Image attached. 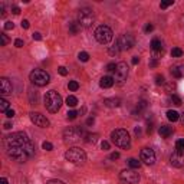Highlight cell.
Returning <instances> with one entry per match:
<instances>
[{
  "instance_id": "1",
  "label": "cell",
  "mask_w": 184,
  "mask_h": 184,
  "mask_svg": "<svg viewBox=\"0 0 184 184\" xmlns=\"http://www.w3.org/2000/svg\"><path fill=\"white\" fill-rule=\"evenodd\" d=\"M4 145L9 157L17 163H24L29 157L35 154V145L24 133H13L6 137Z\"/></svg>"
},
{
  "instance_id": "2",
  "label": "cell",
  "mask_w": 184,
  "mask_h": 184,
  "mask_svg": "<svg viewBox=\"0 0 184 184\" xmlns=\"http://www.w3.org/2000/svg\"><path fill=\"white\" fill-rule=\"evenodd\" d=\"M45 106L49 112H58L62 106V96L56 91H49L45 95Z\"/></svg>"
},
{
  "instance_id": "3",
  "label": "cell",
  "mask_w": 184,
  "mask_h": 184,
  "mask_svg": "<svg viewBox=\"0 0 184 184\" xmlns=\"http://www.w3.org/2000/svg\"><path fill=\"white\" fill-rule=\"evenodd\" d=\"M111 138H112V143L116 147H119V148H128L131 144L130 134H128L127 130H122V128H118V130L112 131L111 133Z\"/></svg>"
},
{
  "instance_id": "4",
  "label": "cell",
  "mask_w": 184,
  "mask_h": 184,
  "mask_svg": "<svg viewBox=\"0 0 184 184\" xmlns=\"http://www.w3.org/2000/svg\"><path fill=\"white\" fill-rule=\"evenodd\" d=\"M65 158L72 164H82L86 161V154L84 150L78 148V147H73L65 153Z\"/></svg>"
},
{
  "instance_id": "5",
  "label": "cell",
  "mask_w": 184,
  "mask_h": 184,
  "mask_svg": "<svg viewBox=\"0 0 184 184\" xmlns=\"http://www.w3.org/2000/svg\"><path fill=\"white\" fill-rule=\"evenodd\" d=\"M29 78H30L32 84H35V85H38V86L48 85L49 81H51L49 73L46 71H43V69H35V71H32Z\"/></svg>"
},
{
  "instance_id": "6",
  "label": "cell",
  "mask_w": 184,
  "mask_h": 184,
  "mask_svg": "<svg viewBox=\"0 0 184 184\" xmlns=\"http://www.w3.org/2000/svg\"><path fill=\"white\" fill-rule=\"evenodd\" d=\"M94 20H95V14L91 9L85 7V9H81L78 13V23L79 26L84 27H91L94 24Z\"/></svg>"
},
{
  "instance_id": "7",
  "label": "cell",
  "mask_w": 184,
  "mask_h": 184,
  "mask_svg": "<svg viewBox=\"0 0 184 184\" xmlns=\"http://www.w3.org/2000/svg\"><path fill=\"white\" fill-rule=\"evenodd\" d=\"M95 38L99 43H102V45L109 43V42L112 41V30H111V27L105 26V24L98 26L95 30Z\"/></svg>"
},
{
  "instance_id": "8",
  "label": "cell",
  "mask_w": 184,
  "mask_h": 184,
  "mask_svg": "<svg viewBox=\"0 0 184 184\" xmlns=\"http://www.w3.org/2000/svg\"><path fill=\"white\" fill-rule=\"evenodd\" d=\"M84 133L79 127H69L63 131V138H65L66 143H78L82 138Z\"/></svg>"
},
{
  "instance_id": "9",
  "label": "cell",
  "mask_w": 184,
  "mask_h": 184,
  "mask_svg": "<svg viewBox=\"0 0 184 184\" xmlns=\"http://www.w3.org/2000/svg\"><path fill=\"white\" fill-rule=\"evenodd\" d=\"M127 76H128V65H127L125 62H119V63H116L114 81L118 82V84H122V82L127 79Z\"/></svg>"
},
{
  "instance_id": "10",
  "label": "cell",
  "mask_w": 184,
  "mask_h": 184,
  "mask_svg": "<svg viewBox=\"0 0 184 184\" xmlns=\"http://www.w3.org/2000/svg\"><path fill=\"white\" fill-rule=\"evenodd\" d=\"M119 178L124 181V183L128 184H138L140 183V174L135 173L134 170H124L119 173Z\"/></svg>"
},
{
  "instance_id": "11",
  "label": "cell",
  "mask_w": 184,
  "mask_h": 184,
  "mask_svg": "<svg viewBox=\"0 0 184 184\" xmlns=\"http://www.w3.org/2000/svg\"><path fill=\"white\" fill-rule=\"evenodd\" d=\"M116 45L121 51H130L134 46V38L131 35H121L116 41Z\"/></svg>"
},
{
  "instance_id": "12",
  "label": "cell",
  "mask_w": 184,
  "mask_h": 184,
  "mask_svg": "<svg viewBox=\"0 0 184 184\" xmlns=\"http://www.w3.org/2000/svg\"><path fill=\"white\" fill-rule=\"evenodd\" d=\"M140 157H141V161L147 164V165H153L155 163V153H154L151 148H143L140 153Z\"/></svg>"
},
{
  "instance_id": "13",
  "label": "cell",
  "mask_w": 184,
  "mask_h": 184,
  "mask_svg": "<svg viewBox=\"0 0 184 184\" xmlns=\"http://www.w3.org/2000/svg\"><path fill=\"white\" fill-rule=\"evenodd\" d=\"M30 121L35 124V125L42 127V128H46V127H49V119L46 118L45 115L39 114V112H30Z\"/></svg>"
},
{
  "instance_id": "14",
  "label": "cell",
  "mask_w": 184,
  "mask_h": 184,
  "mask_svg": "<svg viewBox=\"0 0 184 184\" xmlns=\"http://www.w3.org/2000/svg\"><path fill=\"white\" fill-rule=\"evenodd\" d=\"M170 163L173 167H177V168L183 167L184 165V153L183 151H177V150L174 151L170 157Z\"/></svg>"
},
{
  "instance_id": "15",
  "label": "cell",
  "mask_w": 184,
  "mask_h": 184,
  "mask_svg": "<svg viewBox=\"0 0 184 184\" xmlns=\"http://www.w3.org/2000/svg\"><path fill=\"white\" fill-rule=\"evenodd\" d=\"M0 92H2V95H9V94H12V84L7 78L0 79Z\"/></svg>"
},
{
  "instance_id": "16",
  "label": "cell",
  "mask_w": 184,
  "mask_h": 184,
  "mask_svg": "<svg viewBox=\"0 0 184 184\" xmlns=\"http://www.w3.org/2000/svg\"><path fill=\"white\" fill-rule=\"evenodd\" d=\"M114 82L115 81H114L112 76H104L99 81V85H101V88H111L114 85Z\"/></svg>"
},
{
  "instance_id": "17",
  "label": "cell",
  "mask_w": 184,
  "mask_h": 184,
  "mask_svg": "<svg viewBox=\"0 0 184 184\" xmlns=\"http://www.w3.org/2000/svg\"><path fill=\"white\" fill-rule=\"evenodd\" d=\"M104 104H105L108 108H116V106L121 105V99H118V98H106V99H104Z\"/></svg>"
},
{
  "instance_id": "18",
  "label": "cell",
  "mask_w": 184,
  "mask_h": 184,
  "mask_svg": "<svg viewBox=\"0 0 184 184\" xmlns=\"http://www.w3.org/2000/svg\"><path fill=\"white\" fill-rule=\"evenodd\" d=\"M171 73H173V76H176V78H183L184 76V65H177V66H174V68H171Z\"/></svg>"
},
{
  "instance_id": "19",
  "label": "cell",
  "mask_w": 184,
  "mask_h": 184,
  "mask_svg": "<svg viewBox=\"0 0 184 184\" xmlns=\"http://www.w3.org/2000/svg\"><path fill=\"white\" fill-rule=\"evenodd\" d=\"M150 46H151V51L153 52H163V43H161L160 39H153Z\"/></svg>"
},
{
  "instance_id": "20",
  "label": "cell",
  "mask_w": 184,
  "mask_h": 184,
  "mask_svg": "<svg viewBox=\"0 0 184 184\" xmlns=\"http://www.w3.org/2000/svg\"><path fill=\"white\" fill-rule=\"evenodd\" d=\"M158 133H160V135L163 137V138H168V137L173 134V130H171V127L161 125V127H160V130H158Z\"/></svg>"
},
{
  "instance_id": "21",
  "label": "cell",
  "mask_w": 184,
  "mask_h": 184,
  "mask_svg": "<svg viewBox=\"0 0 184 184\" xmlns=\"http://www.w3.org/2000/svg\"><path fill=\"white\" fill-rule=\"evenodd\" d=\"M79 29H81V26H79L78 22H72V23H69V35H76L79 32Z\"/></svg>"
},
{
  "instance_id": "22",
  "label": "cell",
  "mask_w": 184,
  "mask_h": 184,
  "mask_svg": "<svg viewBox=\"0 0 184 184\" xmlns=\"http://www.w3.org/2000/svg\"><path fill=\"white\" fill-rule=\"evenodd\" d=\"M147 108V101H140V102L137 104V108L135 111H134V115H137V114H141V111H144V109Z\"/></svg>"
},
{
  "instance_id": "23",
  "label": "cell",
  "mask_w": 184,
  "mask_h": 184,
  "mask_svg": "<svg viewBox=\"0 0 184 184\" xmlns=\"http://www.w3.org/2000/svg\"><path fill=\"white\" fill-rule=\"evenodd\" d=\"M167 118L170 119V121H173V122H176L178 118H180V114L177 112V111H167Z\"/></svg>"
},
{
  "instance_id": "24",
  "label": "cell",
  "mask_w": 184,
  "mask_h": 184,
  "mask_svg": "<svg viewBox=\"0 0 184 184\" xmlns=\"http://www.w3.org/2000/svg\"><path fill=\"white\" fill-rule=\"evenodd\" d=\"M66 105L68 106H76L78 105V98L73 95H69L68 98H66Z\"/></svg>"
},
{
  "instance_id": "25",
  "label": "cell",
  "mask_w": 184,
  "mask_h": 184,
  "mask_svg": "<svg viewBox=\"0 0 184 184\" xmlns=\"http://www.w3.org/2000/svg\"><path fill=\"white\" fill-rule=\"evenodd\" d=\"M86 138H85V141L88 144H94V143H96V140H98V135H96V134H86Z\"/></svg>"
},
{
  "instance_id": "26",
  "label": "cell",
  "mask_w": 184,
  "mask_h": 184,
  "mask_svg": "<svg viewBox=\"0 0 184 184\" xmlns=\"http://www.w3.org/2000/svg\"><path fill=\"white\" fill-rule=\"evenodd\" d=\"M128 165H130L131 168H140L141 163L138 160H135V158H130V160H128Z\"/></svg>"
},
{
  "instance_id": "27",
  "label": "cell",
  "mask_w": 184,
  "mask_h": 184,
  "mask_svg": "<svg viewBox=\"0 0 184 184\" xmlns=\"http://www.w3.org/2000/svg\"><path fill=\"white\" fill-rule=\"evenodd\" d=\"M7 109H9V102H7L6 99H0V111H2V112H4L6 114V111Z\"/></svg>"
},
{
  "instance_id": "28",
  "label": "cell",
  "mask_w": 184,
  "mask_h": 184,
  "mask_svg": "<svg viewBox=\"0 0 184 184\" xmlns=\"http://www.w3.org/2000/svg\"><path fill=\"white\" fill-rule=\"evenodd\" d=\"M119 52H121V49L118 48V45H114V46H111V48H109L108 53L111 55V56H114V55H118Z\"/></svg>"
},
{
  "instance_id": "29",
  "label": "cell",
  "mask_w": 184,
  "mask_h": 184,
  "mask_svg": "<svg viewBox=\"0 0 184 184\" xmlns=\"http://www.w3.org/2000/svg\"><path fill=\"white\" fill-rule=\"evenodd\" d=\"M171 56H173V58H180V56H183V51H181L180 48H174L173 51H171Z\"/></svg>"
},
{
  "instance_id": "30",
  "label": "cell",
  "mask_w": 184,
  "mask_h": 184,
  "mask_svg": "<svg viewBox=\"0 0 184 184\" xmlns=\"http://www.w3.org/2000/svg\"><path fill=\"white\" fill-rule=\"evenodd\" d=\"M170 101L174 104V105H177V106L181 105V98H180V96H177V95H171Z\"/></svg>"
},
{
  "instance_id": "31",
  "label": "cell",
  "mask_w": 184,
  "mask_h": 184,
  "mask_svg": "<svg viewBox=\"0 0 184 184\" xmlns=\"http://www.w3.org/2000/svg\"><path fill=\"white\" fill-rule=\"evenodd\" d=\"M78 58H79V61H82V62H88L89 61V55L86 53V52H79Z\"/></svg>"
},
{
  "instance_id": "32",
  "label": "cell",
  "mask_w": 184,
  "mask_h": 184,
  "mask_svg": "<svg viewBox=\"0 0 184 184\" xmlns=\"http://www.w3.org/2000/svg\"><path fill=\"white\" fill-rule=\"evenodd\" d=\"M68 88L71 89V91H78V89H79V84L76 81H71V82H69V85H68Z\"/></svg>"
},
{
  "instance_id": "33",
  "label": "cell",
  "mask_w": 184,
  "mask_h": 184,
  "mask_svg": "<svg viewBox=\"0 0 184 184\" xmlns=\"http://www.w3.org/2000/svg\"><path fill=\"white\" fill-rule=\"evenodd\" d=\"M176 150L177 151H184V138H181V140H178L177 143H176Z\"/></svg>"
},
{
  "instance_id": "34",
  "label": "cell",
  "mask_w": 184,
  "mask_h": 184,
  "mask_svg": "<svg viewBox=\"0 0 184 184\" xmlns=\"http://www.w3.org/2000/svg\"><path fill=\"white\" fill-rule=\"evenodd\" d=\"M42 147H43V150H46V151H52V150H53V145H52L49 141H45V143L42 144Z\"/></svg>"
},
{
  "instance_id": "35",
  "label": "cell",
  "mask_w": 184,
  "mask_h": 184,
  "mask_svg": "<svg viewBox=\"0 0 184 184\" xmlns=\"http://www.w3.org/2000/svg\"><path fill=\"white\" fill-rule=\"evenodd\" d=\"M0 38H2V46H6V45L9 43V38L6 36V33H2Z\"/></svg>"
},
{
  "instance_id": "36",
  "label": "cell",
  "mask_w": 184,
  "mask_h": 184,
  "mask_svg": "<svg viewBox=\"0 0 184 184\" xmlns=\"http://www.w3.org/2000/svg\"><path fill=\"white\" fill-rule=\"evenodd\" d=\"M173 3H174L173 0H168V2H161L160 7H161V9H167V7H168V6H171Z\"/></svg>"
},
{
  "instance_id": "37",
  "label": "cell",
  "mask_w": 184,
  "mask_h": 184,
  "mask_svg": "<svg viewBox=\"0 0 184 184\" xmlns=\"http://www.w3.org/2000/svg\"><path fill=\"white\" fill-rule=\"evenodd\" d=\"M66 115H68V119H75L76 116H78V112H76V111H69L68 114H66Z\"/></svg>"
},
{
  "instance_id": "38",
  "label": "cell",
  "mask_w": 184,
  "mask_h": 184,
  "mask_svg": "<svg viewBox=\"0 0 184 184\" xmlns=\"http://www.w3.org/2000/svg\"><path fill=\"white\" fill-rule=\"evenodd\" d=\"M155 84H157V85H163V84H164V76L163 75H157V76H155Z\"/></svg>"
},
{
  "instance_id": "39",
  "label": "cell",
  "mask_w": 184,
  "mask_h": 184,
  "mask_svg": "<svg viewBox=\"0 0 184 184\" xmlns=\"http://www.w3.org/2000/svg\"><path fill=\"white\" fill-rule=\"evenodd\" d=\"M106 71H108V72H115V69H116V65H115V63H108V65H106Z\"/></svg>"
},
{
  "instance_id": "40",
  "label": "cell",
  "mask_w": 184,
  "mask_h": 184,
  "mask_svg": "<svg viewBox=\"0 0 184 184\" xmlns=\"http://www.w3.org/2000/svg\"><path fill=\"white\" fill-rule=\"evenodd\" d=\"M58 71H59V73H61L62 76H66V75H68V71H66L65 66H59Z\"/></svg>"
},
{
  "instance_id": "41",
  "label": "cell",
  "mask_w": 184,
  "mask_h": 184,
  "mask_svg": "<svg viewBox=\"0 0 184 184\" xmlns=\"http://www.w3.org/2000/svg\"><path fill=\"white\" fill-rule=\"evenodd\" d=\"M14 46H16V48H22V46H23V41H22V39H16V41H14Z\"/></svg>"
},
{
  "instance_id": "42",
  "label": "cell",
  "mask_w": 184,
  "mask_h": 184,
  "mask_svg": "<svg viewBox=\"0 0 184 184\" xmlns=\"http://www.w3.org/2000/svg\"><path fill=\"white\" fill-rule=\"evenodd\" d=\"M13 27H14V24L12 23V22H6V24H4V29H6V30H10Z\"/></svg>"
},
{
  "instance_id": "43",
  "label": "cell",
  "mask_w": 184,
  "mask_h": 184,
  "mask_svg": "<svg viewBox=\"0 0 184 184\" xmlns=\"http://www.w3.org/2000/svg\"><path fill=\"white\" fill-rule=\"evenodd\" d=\"M101 148H102L104 151L109 150V143H106V141H102V144H101Z\"/></svg>"
},
{
  "instance_id": "44",
  "label": "cell",
  "mask_w": 184,
  "mask_h": 184,
  "mask_svg": "<svg viewBox=\"0 0 184 184\" xmlns=\"http://www.w3.org/2000/svg\"><path fill=\"white\" fill-rule=\"evenodd\" d=\"M6 116H7V118H13V116H14V111H13V109H7V111H6Z\"/></svg>"
},
{
  "instance_id": "45",
  "label": "cell",
  "mask_w": 184,
  "mask_h": 184,
  "mask_svg": "<svg viewBox=\"0 0 184 184\" xmlns=\"http://www.w3.org/2000/svg\"><path fill=\"white\" fill-rule=\"evenodd\" d=\"M109 158H111V160H118V158H119V153H116V151H115V153H112L111 155H109Z\"/></svg>"
},
{
  "instance_id": "46",
  "label": "cell",
  "mask_w": 184,
  "mask_h": 184,
  "mask_svg": "<svg viewBox=\"0 0 184 184\" xmlns=\"http://www.w3.org/2000/svg\"><path fill=\"white\" fill-rule=\"evenodd\" d=\"M153 29H154V26H153V24H147V26L144 27V30H145V33H150V32L153 30Z\"/></svg>"
},
{
  "instance_id": "47",
  "label": "cell",
  "mask_w": 184,
  "mask_h": 184,
  "mask_svg": "<svg viewBox=\"0 0 184 184\" xmlns=\"http://www.w3.org/2000/svg\"><path fill=\"white\" fill-rule=\"evenodd\" d=\"M29 26H30L29 20H22V27H23V29H29Z\"/></svg>"
},
{
  "instance_id": "48",
  "label": "cell",
  "mask_w": 184,
  "mask_h": 184,
  "mask_svg": "<svg viewBox=\"0 0 184 184\" xmlns=\"http://www.w3.org/2000/svg\"><path fill=\"white\" fill-rule=\"evenodd\" d=\"M46 184H65L63 181H61V180H49Z\"/></svg>"
},
{
  "instance_id": "49",
  "label": "cell",
  "mask_w": 184,
  "mask_h": 184,
  "mask_svg": "<svg viewBox=\"0 0 184 184\" xmlns=\"http://www.w3.org/2000/svg\"><path fill=\"white\" fill-rule=\"evenodd\" d=\"M12 13H13V14H19V13H20V9H19L17 6H13V7H12Z\"/></svg>"
},
{
  "instance_id": "50",
  "label": "cell",
  "mask_w": 184,
  "mask_h": 184,
  "mask_svg": "<svg viewBox=\"0 0 184 184\" xmlns=\"http://www.w3.org/2000/svg\"><path fill=\"white\" fill-rule=\"evenodd\" d=\"M33 39H35V41H41V39H42L41 33H39V32H35V33H33Z\"/></svg>"
},
{
  "instance_id": "51",
  "label": "cell",
  "mask_w": 184,
  "mask_h": 184,
  "mask_svg": "<svg viewBox=\"0 0 184 184\" xmlns=\"http://www.w3.org/2000/svg\"><path fill=\"white\" fill-rule=\"evenodd\" d=\"M131 62H133V65H137V63H140V58H138V56H134Z\"/></svg>"
},
{
  "instance_id": "52",
  "label": "cell",
  "mask_w": 184,
  "mask_h": 184,
  "mask_svg": "<svg viewBox=\"0 0 184 184\" xmlns=\"http://www.w3.org/2000/svg\"><path fill=\"white\" fill-rule=\"evenodd\" d=\"M157 65H158V62L155 61V59H153V61L150 62V66H151V68H155V66H157Z\"/></svg>"
},
{
  "instance_id": "53",
  "label": "cell",
  "mask_w": 184,
  "mask_h": 184,
  "mask_svg": "<svg viewBox=\"0 0 184 184\" xmlns=\"http://www.w3.org/2000/svg\"><path fill=\"white\" fill-rule=\"evenodd\" d=\"M4 128H6V130H10V128H12V124L10 122H6V124H4Z\"/></svg>"
},
{
  "instance_id": "54",
  "label": "cell",
  "mask_w": 184,
  "mask_h": 184,
  "mask_svg": "<svg viewBox=\"0 0 184 184\" xmlns=\"http://www.w3.org/2000/svg\"><path fill=\"white\" fill-rule=\"evenodd\" d=\"M86 124H88V125H92V124H94V118H88Z\"/></svg>"
},
{
  "instance_id": "55",
  "label": "cell",
  "mask_w": 184,
  "mask_h": 184,
  "mask_svg": "<svg viewBox=\"0 0 184 184\" xmlns=\"http://www.w3.org/2000/svg\"><path fill=\"white\" fill-rule=\"evenodd\" d=\"M0 184H9V181H7L6 178H2V180H0Z\"/></svg>"
},
{
  "instance_id": "56",
  "label": "cell",
  "mask_w": 184,
  "mask_h": 184,
  "mask_svg": "<svg viewBox=\"0 0 184 184\" xmlns=\"http://www.w3.org/2000/svg\"><path fill=\"white\" fill-rule=\"evenodd\" d=\"M181 124H183V125H184V114H183V115H181Z\"/></svg>"
}]
</instances>
